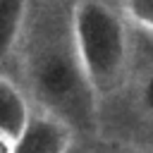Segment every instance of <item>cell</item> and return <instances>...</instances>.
Wrapping results in <instances>:
<instances>
[{
    "label": "cell",
    "mask_w": 153,
    "mask_h": 153,
    "mask_svg": "<svg viewBox=\"0 0 153 153\" xmlns=\"http://www.w3.org/2000/svg\"><path fill=\"white\" fill-rule=\"evenodd\" d=\"M69 0H31L14 60V79L33 108L69 124L76 141L96 139L100 103L93 93L72 26Z\"/></svg>",
    "instance_id": "6da1fadb"
},
{
    "label": "cell",
    "mask_w": 153,
    "mask_h": 153,
    "mask_svg": "<svg viewBox=\"0 0 153 153\" xmlns=\"http://www.w3.org/2000/svg\"><path fill=\"white\" fill-rule=\"evenodd\" d=\"M72 26L98 103L117 96L131 74V24L108 0H76L72 5Z\"/></svg>",
    "instance_id": "7a4b0ae2"
},
{
    "label": "cell",
    "mask_w": 153,
    "mask_h": 153,
    "mask_svg": "<svg viewBox=\"0 0 153 153\" xmlns=\"http://www.w3.org/2000/svg\"><path fill=\"white\" fill-rule=\"evenodd\" d=\"M76 134L50 112L33 108L26 127L12 141V153H72Z\"/></svg>",
    "instance_id": "3957f363"
},
{
    "label": "cell",
    "mask_w": 153,
    "mask_h": 153,
    "mask_svg": "<svg viewBox=\"0 0 153 153\" xmlns=\"http://www.w3.org/2000/svg\"><path fill=\"white\" fill-rule=\"evenodd\" d=\"M31 112L33 105L22 84L12 74H0V134L14 141L26 127Z\"/></svg>",
    "instance_id": "277c9868"
},
{
    "label": "cell",
    "mask_w": 153,
    "mask_h": 153,
    "mask_svg": "<svg viewBox=\"0 0 153 153\" xmlns=\"http://www.w3.org/2000/svg\"><path fill=\"white\" fill-rule=\"evenodd\" d=\"M31 0H0V74H12Z\"/></svg>",
    "instance_id": "5b68a950"
},
{
    "label": "cell",
    "mask_w": 153,
    "mask_h": 153,
    "mask_svg": "<svg viewBox=\"0 0 153 153\" xmlns=\"http://www.w3.org/2000/svg\"><path fill=\"white\" fill-rule=\"evenodd\" d=\"M120 10L134 29L153 33V0H122Z\"/></svg>",
    "instance_id": "8992f818"
},
{
    "label": "cell",
    "mask_w": 153,
    "mask_h": 153,
    "mask_svg": "<svg viewBox=\"0 0 153 153\" xmlns=\"http://www.w3.org/2000/svg\"><path fill=\"white\" fill-rule=\"evenodd\" d=\"M86 153H153V151H143V148H134V146H110V148H100V151H86Z\"/></svg>",
    "instance_id": "52a82bcc"
},
{
    "label": "cell",
    "mask_w": 153,
    "mask_h": 153,
    "mask_svg": "<svg viewBox=\"0 0 153 153\" xmlns=\"http://www.w3.org/2000/svg\"><path fill=\"white\" fill-rule=\"evenodd\" d=\"M0 153H12V139L0 134Z\"/></svg>",
    "instance_id": "ba28073f"
},
{
    "label": "cell",
    "mask_w": 153,
    "mask_h": 153,
    "mask_svg": "<svg viewBox=\"0 0 153 153\" xmlns=\"http://www.w3.org/2000/svg\"><path fill=\"white\" fill-rule=\"evenodd\" d=\"M69 2H76V0H69Z\"/></svg>",
    "instance_id": "9c48e42d"
}]
</instances>
